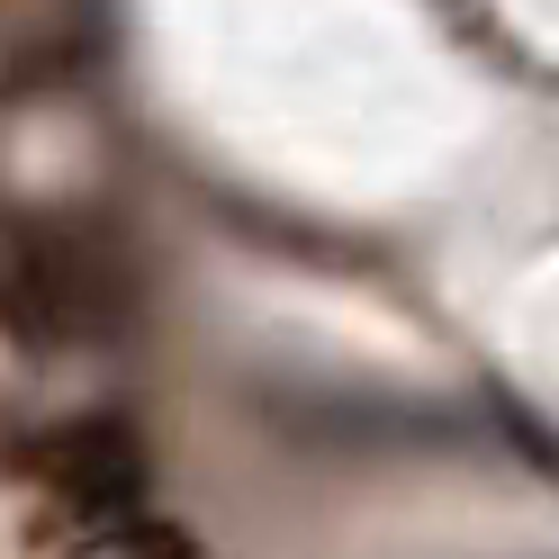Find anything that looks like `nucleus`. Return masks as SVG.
Segmentation results:
<instances>
[{"instance_id": "obj_2", "label": "nucleus", "mask_w": 559, "mask_h": 559, "mask_svg": "<svg viewBox=\"0 0 559 559\" xmlns=\"http://www.w3.org/2000/svg\"><path fill=\"white\" fill-rule=\"evenodd\" d=\"M37 469H46V487H55L63 514H127V506H145V461H135V442L118 425L55 433Z\"/></svg>"}, {"instance_id": "obj_1", "label": "nucleus", "mask_w": 559, "mask_h": 559, "mask_svg": "<svg viewBox=\"0 0 559 559\" xmlns=\"http://www.w3.org/2000/svg\"><path fill=\"white\" fill-rule=\"evenodd\" d=\"M0 307L27 334H82L109 317V271L91 262L82 235L55 226H0Z\"/></svg>"}, {"instance_id": "obj_3", "label": "nucleus", "mask_w": 559, "mask_h": 559, "mask_svg": "<svg viewBox=\"0 0 559 559\" xmlns=\"http://www.w3.org/2000/svg\"><path fill=\"white\" fill-rule=\"evenodd\" d=\"M46 559H190V542L154 523L145 506H127V514H63Z\"/></svg>"}]
</instances>
